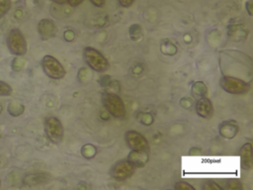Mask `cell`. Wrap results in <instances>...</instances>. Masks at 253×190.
<instances>
[{"label": "cell", "mask_w": 253, "mask_h": 190, "mask_svg": "<svg viewBox=\"0 0 253 190\" xmlns=\"http://www.w3.org/2000/svg\"><path fill=\"white\" fill-rule=\"evenodd\" d=\"M42 68L46 76L55 80L63 78L66 73L63 65L54 56L49 54L42 57Z\"/></svg>", "instance_id": "8992f818"}, {"label": "cell", "mask_w": 253, "mask_h": 190, "mask_svg": "<svg viewBox=\"0 0 253 190\" xmlns=\"http://www.w3.org/2000/svg\"><path fill=\"white\" fill-rule=\"evenodd\" d=\"M180 105L183 107V108H186V109H189L192 107V100L189 98V97H184L180 100Z\"/></svg>", "instance_id": "f1b7e54d"}, {"label": "cell", "mask_w": 253, "mask_h": 190, "mask_svg": "<svg viewBox=\"0 0 253 190\" xmlns=\"http://www.w3.org/2000/svg\"><path fill=\"white\" fill-rule=\"evenodd\" d=\"M50 1L57 4V5H63V4L67 3V0H50Z\"/></svg>", "instance_id": "836d02e7"}, {"label": "cell", "mask_w": 253, "mask_h": 190, "mask_svg": "<svg viewBox=\"0 0 253 190\" xmlns=\"http://www.w3.org/2000/svg\"><path fill=\"white\" fill-rule=\"evenodd\" d=\"M203 189L206 190H222L223 188L221 186H218L216 183H205L203 186Z\"/></svg>", "instance_id": "83f0119b"}, {"label": "cell", "mask_w": 253, "mask_h": 190, "mask_svg": "<svg viewBox=\"0 0 253 190\" xmlns=\"http://www.w3.org/2000/svg\"><path fill=\"white\" fill-rule=\"evenodd\" d=\"M94 6L98 7V8H102L105 6L106 4V0H89Z\"/></svg>", "instance_id": "4dcf8cb0"}, {"label": "cell", "mask_w": 253, "mask_h": 190, "mask_svg": "<svg viewBox=\"0 0 253 190\" xmlns=\"http://www.w3.org/2000/svg\"><path fill=\"white\" fill-rule=\"evenodd\" d=\"M174 188L177 189V190H195V188H194L192 185H190L189 183L184 182V181H179V182H177V183L175 184Z\"/></svg>", "instance_id": "d4e9b609"}, {"label": "cell", "mask_w": 253, "mask_h": 190, "mask_svg": "<svg viewBox=\"0 0 253 190\" xmlns=\"http://www.w3.org/2000/svg\"><path fill=\"white\" fill-rule=\"evenodd\" d=\"M63 39H64L66 42H72V41L75 39V33H74V31H72V30H66V31L63 33Z\"/></svg>", "instance_id": "4316f807"}, {"label": "cell", "mask_w": 253, "mask_h": 190, "mask_svg": "<svg viewBox=\"0 0 253 190\" xmlns=\"http://www.w3.org/2000/svg\"><path fill=\"white\" fill-rule=\"evenodd\" d=\"M247 32L243 29L241 25H230L228 27V36L234 42H241L246 38Z\"/></svg>", "instance_id": "9a60e30c"}, {"label": "cell", "mask_w": 253, "mask_h": 190, "mask_svg": "<svg viewBox=\"0 0 253 190\" xmlns=\"http://www.w3.org/2000/svg\"><path fill=\"white\" fill-rule=\"evenodd\" d=\"M12 87L8 83L0 80V96H9L12 94Z\"/></svg>", "instance_id": "603a6c76"}, {"label": "cell", "mask_w": 253, "mask_h": 190, "mask_svg": "<svg viewBox=\"0 0 253 190\" xmlns=\"http://www.w3.org/2000/svg\"><path fill=\"white\" fill-rule=\"evenodd\" d=\"M125 141L126 145L131 150H146L149 151V144L144 136L136 131H127L125 134Z\"/></svg>", "instance_id": "52a82bcc"}, {"label": "cell", "mask_w": 253, "mask_h": 190, "mask_svg": "<svg viewBox=\"0 0 253 190\" xmlns=\"http://www.w3.org/2000/svg\"><path fill=\"white\" fill-rule=\"evenodd\" d=\"M49 176L48 174L45 173H34V174H29L25 176L23 179V182L28 185H38V184H43L46 181H48Z\"/></svg>", "instance_id": "5bb4252c"}, {"label": "cell", "mask_w": 253, "mask_h": 190, "mask_svg": "<svg viewBox=\"0 0 253 190\" xmlns=\"http://www.w3.org/2000/svg\"><path fill=\"white\" fill-rule=\"evenodd\" d=\"M7 47L9 51L16 56H23L27 53L28 45L23 33L19 29H12L7 36Z\"/></svg>", "instance_id": "3957f363"}, {"label": "cell", "mask_w": 253, "mask_h": 190, "mask_svg": "<svg viewBox=\"0 0 253 190\" xmlns=\"http://www.w3.org/2000/svg\"><path fill=\"white\" fill-rule=\"evenodd\" d=\"M102 103L105 110L116 119H124L126 110L122 98L115 92L106 91L102 94Z\"/></svg>", "instance_id": "6da1fadb"}, {"label": "cell", "mask_w": 253, "mask_h": 190, "mask_svg": "<svg viewBox=\"0 0 253 190\" xmlns=\"http://www.w3.org/2000/svg\"><path fill=\"white\" fill-rule=\"evenodd\" d=\"M44 133L53 144H59L64 138V128L56 117H47L44 120Z\"/></svg>", "instance_id": "5b68a950"}, {"label": "cell", "mask_w": 253, "mask_h": 190, "mask_svg": "<svg viewBox=\"0 0 253 190\" xmlns=\"http://www.w3.org/2000/svg\"><path fill=\"white\" fill-rule=\"evenodd\" d=\"M134 171H135V166L131 164L127 159H126V160H121L116 164H114L110 170V174L114 179L118 181H122L130 177L134 173Z\"/></svg>", "instance_id": "ba28073f"}, {"label": "cell", "mask_w": 253, "mask_h": 190, "mask_svg": "<svg viewBox=\"0 0 253 190\" xmlns=\"http://www.w3.org/2000/svg\"><path fill=\"white\" fill-rule=\"evenodd\" d=\"M1 111H2V106L0 105V113H1Z\"/></svg>", "instance_id": "e575fe53"}, {"label": "cell", "mask_w": 253, "mask_h": 190, "mask_svg": "<svg viewBox=\"0 0 253 190\" xmlns=\"http://www.w3.org/2000/svg\"><path fill=\"white\" fill-rule=\"evenodd\" d=\"M241 166L244 169H250L252 166V144L251 142L244 143L239 149Z\"/></svg>", "instance_id": "7c38bea8"}, {"label": "cell", "mask_w": 253, "mask_h": 190, "mask_svg": "<svg viewBox=\"0 0 253 190\" xmlns=\"http://www.w3.org/2000/svg\"><path fill=\"white\" fill-rule=\"evenodd\" d=\"M238 130V125L234 121H224L219 125V134L224 139H233Z\"/></svg>", "instance_id": "4fadbf2b"}, {"label": "cell", "mask_w": 253, "mask_h": 190, "mask_svg": "<svg viewBox=\"0 0 253 190\" xmlns=\"http://www.w3.org/2000/svg\"><path fill=\"white\" fill-rule=\"evenodd\" d=\"M160 50L163 54L174 55L177 52V47L169 40H163L160 45Z\"/></svg>", "instance_id": "ac0fdd59"}, {"label": "cell", "mask_w": 253, "mask_h": 190, "mask_svg": "<svg viewBox=\"0 0 253 190\" xmlns=\"http://www.w3.org/2000/svg\"><path fill=\"white\" fill-rule=\"evenodd\" d=\"M137 120L141 124H143L145 126H149V125H151L153 123L152 115L150 113H147V112H140V113H138Z\"/></svg>", "instance_id": "44dd1931"}, {"label": "cell", "mask_w": 253, "mask_h": 190, "mask_svg": "<svg viewBox=\"0 0 253 190\" xmlns=\"http://www.w3.org/2000/svg\"><path fill=\"white\" fill-rule=\"evenodd\" d=\"M97 153V148L92 143H86L81 147V154L87 159L93 158Z\"/></svg>", "instance_id": "ffe728a7"}, {"label": "cell", "mask_w": 253, "mask_h": 190, "mask_svg": "<svg viewBox=\"0 0 253 190\" xmlns=\"http://www.w3.org/2000/svg\"><path fill=\"white\" fill-rule=\"evenodd\" d=\"M1 134H2V132H1V129H0V137H1Z\"/></svg>", "instance_id": "d590c367"}, {"label": "cell", "mask_w": 253, "mask_h": 190, "mask_svg": "<svg viewBox=\"0 0 253 190\" xmlns=\"http://www.w3.org/2000/svg\"><path fill=\"white\" fill-rule=\"evenodd\" d=\"M191 94L194 98H202L208 95V87L203 81H196L191 87Z\"/></svg>", "instance_id": "2e32d148"}, {"label": "cell", "mask_w": 253, "mask_h": 190, "mask_svg": "<svg viewBox=\"0 0 253 190\" xmlns=\"http://www.w3.org/2000/svg\"><path fill=\"white\" fill-rule=\"evenodd\" d=\"M89 75H90V72H89V70H88L87 68H85V67H82V68L79 70V72H78V78H79L80 80H82V81L88 80V78H87L86 76H89Z\"/></svg>", "instance_id": "484cf974"}, {"label": "cell", "mask_w": 253, "mask_h": 190, "mask_svg": "<svg viewBox=\"0 0 253 190\" xmlns=\"http://www.w3.org/2000/svg\"><path fill=\"white\" fill-rule=\"evenodd\" d=\"M38 33L42 40L46 41L54 37L56 33V27L54 23L49 19H42L38 24Z\"/></svg>", "instance_id": "9c48e42d"}, {"label": "cell", "mask_w": 253, "mask_h": 190, "mask_svg": "<svg viewBox=\"0 0 253 190\" xmlns=\"http://www.w3.org/2000/svg\"><path fill=\"white\" fill-rule=\"evenodd\" d=\"M197 114L204 119H211L213 115V106L211 101L206 96L199 98L196 103Z\"/></svg>", "instance_id": "30bf717a"}, {"label": "cell", "mask_w": 253, "mask_h": 190, "mask_svg": "<svg viewBox=\"0 0 253 190\" xmlns=\"http://www.w3.org/2000/svg\"><path fill=\"white\" fill-rule=\"evenodd\" d=\"M83 58L86 64L96 72H105L109 68V61L104 54L92 47H86L83 50Z\"/></svg>", "instance_id": "7a4b0ae2"}, {"label": "cell", "mask_w": 253, "mask_h": 190, "mask_svg": "<svg viewBox=\"0 0 253 190\" xmlns=\"http://www.w3.org/2000/svg\"><path fill=\"white\" fill-rule=\"evenodd\" d=\"M24 66V60L20 57V56H17L16 58H14L13 62H12V68L13 70L15 71H19L22 69V67Z\"/></svg>", "instance_id": "cb8c5ba5"}, {"label": "cell", "mask_w": 253, "mask_h": 190, "mask_svg": "<svg viewBox=\"0 0 253 190\" xmlns=\"http://www.w3.org/2000/svg\"><path fill=\"white\" fill-rule=\"evenodd\" d=\"M84 0H67V3L69 4V6L71 7H77L78 5H80Z\"/></svg>", "instance_id": "d6a6232c"}, {"label": "cell", "mask_w": 253, "mask_h": 190, "mask_svg": "<svg viewBox=\"0 0 253 190\" xmlns=\"http://www.w3.org/2000/svg\"><path fill=\"white\" fill-rule=\"evenodd\" d=\"M219 86L225 92L229 94H235V95L245 94L251 88V84L249 82H246L240 78H237L234 76H228V75H224L220 77Z\"/></svg>", "instance_id": "277c9868"}, {"label": "cell", "mask_w": 253, "mask_h": 190, "mask_svg": "<svg viewBox=\"0 0 253 190\" xmlns=\"http://www.w3.org/2000/svg\"><path fill=\"white\" fill-rule=\"evenodd\" d=\"M245 7H246V10L248 12V15L249 16H252V9H253V3H252V0H248L245 4Z\"/></svg>", "instance_id": "1f68e13d"}, {"label": "cell", "mask_w": 253, "mask_h": 190, "mask_svg": "<svg viewBox=\"0 0 253 190\" xmlns=\"http://www.w3.org/2000/svg\"><path fill=\"white\" fill-rule=\"evenodd\" d=\"M128 35L131 41L133 42H138L143 38V30L142 27L138 24H132L128 28Z\"/></svg>", "instance_id": "e0dca14e"}, {"label": "cell", "mask_w": 253, "mask_h": 190, "mask_svg": "<svg viewBox=\"0 0 253 190\" xmlns=\"http://www.w3.org/2000/svg\"><path fill=\"white\" fill-rule=\"evenodd\" d=\"M11 6H12L11 0H0V19L9 12V10L11 9Z\"/></svg>", "instance_id": "7402d4cb"}, {"label": "cell", "mask_w": 253, "mask_h": 190, "mask_svg": "<svg viewBox=\"0 0 253 190\" xmlns=\"http://www.w3.org/2000/svg\"><path fill=\"white\" fill-rule=\"evenodd\" d=\"M131 164L137 167H143L149 160V151L146 150H131L126 158Z\"/></svg>", "instance_id": "8fae6325"}, {"label": "cell", "mask_w": 253, "mask_h": 190, "mask_svg": "<svg viewBox=\"0 0 253 190\" xmlns=\"http://www.w3.org/2000/svg\"><path fill=\"white\" fill-rule=\"evenodd\" d=\"M7 111L11 116L18 117L24 113L25 106L23 104H20L17 102H10L7 106Z\"/></svg>", "instance_id": "d6986e66"}, {"label": "cell", "mask_w": 253, "mask_h": 190, "mask_svg": "<svg viewBox=\"0 0 253 190\" xmlns=\"http://www.w3.org/2000/svg\"><path fill=\"white\" fill-rule=\"evenodd\" d=\"M135 0H118L119 4L124 7V8H127V7H130L133 3H134Z\"/></svg>", "instance_id": "f546056e"}]
</instances>
